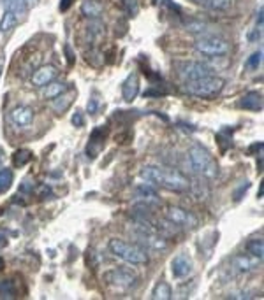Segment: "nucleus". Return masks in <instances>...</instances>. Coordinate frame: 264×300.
I'll list each match as a JSON object with an SVG mask.
<instances>
[{"label": "nucleus", "mask_w": 264, "mask_h": 300, "mask_svg": "<svg viewBox=\"0 0 264 300\" xmlns=\"http://www.w3.org/2000/svg\"><path fill=\"white\" fill-rule=\"evenodd\" d=\"M136 195H138V197L141 198V200H145V202H157V200H159L155 188H153L150 183L138 186V190H136Z\"/></svg>", "instance_id": "obj_20"}, {"label": "nucleus", "mask_w": 264, "mask_h": 300, "mask_svg": "<svg viewBox=\"0 0 264 300\" xmlns=\"http://www.w3.org/2000/svg\"><path fill=\"white\" fill-rule=\"evenodd\" d=\"M152 298H155V300H169V298H173V290H171V286L167 283H159L155 286V290H153V293H152Z\"/></svg>", "instance_id": "obj_22"}, {"label": "nucleus", "mask_w": 264, "mask_h": 300, "mask_svg": "<svg viewBox=\"0 0 264 300\" xmlns=\"http://www.w3.org/2000/svg\"><path fill=\"white\" fill-rule=\"evenodd\" d=\"M141 177L150 184L162 186L171 191H187L190 188V181L187 176L174 169H164V167L148 165L141 170Z\"/></svg>", "instance_id": "obj_1"}, {"label": "nucleus", "mask_w": 264, "mask_h": 300, "mask_svg": "<svg viewBox=\"0 0 264 300\" xmlns=\"http://www.w3.org/2000/svg\"><path fill=\"white\" fill-rule=\"evenodd\" d=\"M55 77H56V69L53 65L39 67L34 72V76H32V84L35 88H42L48 83H51V81H55Z\"/></svg>", "instance_id": "obj_12"}, {"label": "nucleus", "mask_w": 264, "mask_h": 300, "mask_svg": "<svg viewBox=\"0 0 264 300\" xmlns=\"http://www.w3.org/2000/svg\"><path fill=\"white\" fill-rule=\"evenodd\" d=\"M171 272L176 279H181V277H187L188 274L192 272V260L187 253H180L173 258L171 262Z\"/></svg>", "instance_id": "obj_10"}, {"label": "nucleus", "mask_w": 264, "mask_h": 300, "mask_svg": "<svg viewBox=\"0 0 264 300\" xmlns=\"http://www.w3.org/2000/svg\"><path fill=\"white\" fill-rule=\"evenodd\" d=\"M104 279L108 284L118 288V290H127L132 288L136 284V276L130 270H123V269H113L109 272L104 274Z\"/></svg>", "instance_id": "obj_9"}, {"label": "nucleus", "mask_w": 264, "mask_h": 300, "mask_svg": "<svg viewBox=\"0 0 264 300\" xmlns=\"http://www.w3.org/2000/svg\"><path fill=\"white\" fill-rule=\"evenodd\" d=\"M183 27L187 32H192V34H205L208 30V25L201 20H194V18H188V20L183 21Z\"/></svg>", "instance_id": "obj_21"}, {"label": "nucleus", "mask_w": 264, "mask_h": 300, "mask_svg": "<svg viewBox=\"0 0 264 300\" xmlns=\"http://www.w3.org/2000/svg\"><path fill=\"white\" fill-rule=\"evenodd\" d=\"M247 253H248V255L257 256V258L262 260V256H264V242H262V239H252V241H248Z\"/></svg>", "instance_id": "obj_24"}, {"label": "nucleus", "mask_w": 264, "mask_h": 300, "mask_svg": "<svg viewBox=\"0 0 264 300\" xmlns=\"http://www.w3.org/2000/svg\"><path fill=\"white\" fill-rule=\"evenodd\" d=\"M81 13L90 20H97L102 14V4L97 2V0H85L81 4Z\"/></svg>", "instance_id": "obj_17"}, {"label": "nucleus", "mask_w": 264, "mask_h": 300, "mask_svg": "<svg viewBox=\"0 0 264 300\" xmlns=\"http://www.w3.org/2000/svg\"><path fill=\"white\" fill-rule=\"evenodd\" d=\"M188 160H190L192 169L197 174H201L203 177H206V179H213V177L219 176V165H217L212 153L205 146H192L190 151H188Z\"/></svg>", "instance_id": "obj_3"}, {"label": "nucleus", "mask_w": 264, "mask_h": 300, "mask_svg": "<svg viewBox=\"0 0 264 300\" xmlns=\"http://www.w3.org/2000/svg\"><path fill=\"white\" fill-rule=\"evenodd\" d=\"M4 7H6V11H11L13 14H16L18 20L27 16L28 13V4L25 2V0H2Z\"/></svg>", "instance_id": "obj_16"}, {"label": "nucleus", "mask_w": 264, "mask_h": 300, "mask_svg": "<svg viewBox=\"0 0 264 300\" xmlns=\"http://www.w3.org/2000/svg\"><path fill=\"white\" fill-rule=\"evenodd\" d=\"M65 53H67V58H69V65H73V63H74V56H73V53H71V46L69 44L65 46Z\"/></svg>", "instance_id": "obj_37"}, {"label": "nucleus", "mask_w": 264, "mask_h": 300, "mask_svg": "<svg viewBox=\"0 0 264 300\" xmlns=\"http://www.w3.org/2000/svg\"><path fill=\"white\" fill-rule=\"evenodd\" d=\"M233 6V0H206L205 7L212 11H227Z\"/></svg>", "instance_id": "obj_26"}, {"label": "nucleus", "mask_w": 264, "mask_h": 300, "mask_svg": "<svg viewBox=\"0 0 264 300\" xmlns=\"http://www.w3.org/2000/svg\"><path fill=\"white\" fill-rule=\"evenodd\" d=\"M192 2H195V4H201V6H205V4H206V0H192Z\"/></svg>", "instance_id": "obj_40"}, {"label": "nucleus", "mask_w": 264, "mask_h": 300, "mask_svg": "<svg viewBox=\"0 0 264 300\" xmlns=\"http://www.w3.org/2000/svg\"><path fill=\"white\" fill-rule=\"evenodd\" d=\"M11 120L16 127L27 128L28 125L34 121V109L28 106H18L16 109L11 113Z\"/></svg>", "instance_id": "obj_13"}, {"label": "nucleus", "mask_w": 264, "mask_h": 300, "mask_svg": "<svg viewBox=\"0 0 264 300\" xmlns=\"http://www.w3.org/2000/svg\"><path fill=\"white\" fill-rule=\"evenodd\" d=\"M248 188H250V183H245V184H241V186L238 188L236 191H234V202H240L241 197H243V195H245V191H247Z\"/></svg>", "instance_id": "obj_32"}, {"label": "nucleus", "mask_w": 264, "mask_h": 300, "mask_svg": "<svg viewBox=\"0 0 264 300\" xmlns=\"http://www.w3.org/2000/svg\"><path fill=\"white\" fill-rule=\"evenodd\" d=\"M138 93H139V79L136 74H130L122 84V97L127 102H132V100L138 97Z\"/></svg>", "instance_id": "obj_14"}, {"label": "nucleus", "mask_w": 264, "mask_h": 300, "mask_svg": "<svg viewBox=\"0 0 264 300\" xmlns=\"http://www.w3.org/2000/svg\"><path fill=\"white\" fill-rule=\"evenodd\" d=\"M14 297H16V286H14L13 281H9V279L0 281V298L11 300Z\"/></svg>", "instance_id": "obj_25"}, {"label": "nucleus", "mask_w": 264, "mask_h": 300, "mask_svg": "<svg viewBox=\"0 0 264 300\" xmlns=\"http://www.w3.org/2000/svg\"><path fill=\"white\" fill-rule=\"evenodd\" d=\"M166 220H169L171 223H174L176 227H183V228H195L199 223L197 218H195L190 211L183 209V207H178V206L167 207Z\"/></svg>", "instance_id": "obj_8"}, {"label": "nucleus", "mask_w": 264, "mask_h": 300, "mask_svg": "<svg viewBox=\"0 0 264 300\" xmlns=\"http://www.w3.org/2000/svg\"><path fill=\"white\" fill-rule=\"evenodd\" d=\"M255 28H262V6L257 11V27Z\"/></svg>", "instance_id": "obj_36"}, {"label": "nucleus", "mask_w": 264, "mask_h": 300, "mask_svg": "<svg viewBox=\"0 0 264 300\" xmlns=\"http://www.w3.org/2000/svg\"><path fill=\"white\" fill-rule=\"evenodd\" d=\"M109 249L115 256H118L120 260L132 265H145L148 263V255H146V249L139 248L138 244H130L125 242L122 239H111L109 241Z\"/></svg>", "instance_id": "obj_4"}, {"label": "nucleus", "mask_w": 264, "mask_h": 300, "mask_svg": "<svg viewBox=\"0 0 264 300\" xmlns=\"http://www.w3.org/2000/svg\"><path fill=\"white\" fill-rule=\"evenodd\" d=\"M34 188H35V184H34V181H23V184H21V186H20V190L21 191H30V193H32V190H34Z\"/></svg>", "instance_id": "obj_34"}, {"label": "nucleus", "mask_w": 264, "mask_h": 300, "mask_svg": "<svg viewBox=\"0 0 264 300\" xmlns=\"http://www.w3.org/2000/svg\"><path fill=\"white\" fill-rule=\"evenodd\" d=\"M87 109H88V114H97V111H99V98L92 97L90 100H88Z\"/></svg>", "instance_id": "obj_31"}, {"label": "nucleus", "mask_w": 264, "mask_h": 300, "mask_svg": "<svg viewBox=\"0 0 264 300\" xmlns=\"http://www.w3.org/2000/svg\"><path fill=\"white\" fill-rule=\"evenodd\" d=\"M176 70H178V76L181 77L183 81H194V79H201V77L206 76H213V70L210 65L203 62H180L176 63Z\"/></svg>", "instance_id": "obj_6"}, {"label": "nucleus", "mask_w": 264, "mask_h": 300, "mask_svg": "<svg viewBox=\"0 0 264 300\" xmlns=\"http://www.w3.org/2000/svg\"><path fill=\"white\" fill-rule=\"evenodd\" d=\"M25 2H27L28 6H35V4H37V0H25Z\"/></svg>", "instance_id": "obj_39"}, {"label": "nucleus", "mask_w": 264, "mask_h": 300, "mask_svg": "<svg viewBox=\"0 0 264 300\" xmlns=\"http://www.w3.org/2000/svg\"><path fill=\"white\" fill-rule=\"evenodd\" d=\"M42 88H44V90H42V97L48 100L56 98L58 95H62L63 91H67V84L60 83V81H51V83H48Z\"/></svg>", "instance_id": "obj_18"}, {"label": "nucleus", "mask_w": 264, "mask_h": 300, "mask_svg": "<svg viewBox=\"0 0 264 300\" xmlns=\"http://www.w3.org/2000/svg\"><path fill=\"white\" fill-rule=\"evenodd\" d=\"M240 106L247 111H262V95L261 91H248L243 95Z\"/></svg>", "instance_id": "obj_15"}, {"label": "nucleus", "mask_w": 264, "mask_h": 300, "mask_svg": "<svg viewBox=\"0 0 264 300\" xmlns=\"http://www.w3.org/2000/svg\"><path fill=\"white\" fill-rule=\"evenodd\" d=\"M261 62H262V51L259 49V51L252 53V55L248 56V60H247V69L255 70L259 65H261Z\"/></svg>", "instance_id": "obj_28"}, {"label": "nucleus", "mask_w": 264, "mask_h": 300, "mask_svg": "<svg viewBox=\"0 0 264 300\" xmlns=\"http://www.w3.org/2000/svg\"><path fill=\"white\" fill-rule=\"evenodd\" d=\"M6 244H7V239L4 237L2 234H0V249H2V248H4V246H6Z\"/></svg>", "instance_id": "obj_38"}, {"label": "nucleus", "mask_w": 264, "mask_h": 300, "mask_svg": "<svg viewBox=\"0 0 264 300\" xmlns=\"http://www.w3.org/2000/svg\"><path fill=\"white\" fill-rule=\"evenodd\" d=\"M194 49L206 56H224L229 53L231 44L217 35H203L194 42Z\"/></svg>", "instance_id": "obj_5"}, {"label": "nucleus", "mask_w": 264, "mask_h": 300, "mask_svg": "<svg viewBox=\"0 0 264 300\" xmlns=\"http://www.w3.org/2000/svg\"><path fill=\"white\" fill-rule=\"evenodd\" d=\"M2 160H4V151L0 149V163H2Z\"/></svg>", "instance_id": "obj_41"}, {"label": "nucleus", "mask_w": 264, "mask_h": 300, "mask_svg": "<svg viewBox=\"0 0 264 300\" xmlns=\"http://www.w3.org/2000/svg\"><path fill=\"white\" fill-rule=\"evenodd\" d=\"M30 158H32L30 151H27V149H21V151H18L16 155H14V163H16V165H25V163H27Z\"/></svg>", "instance_id": "obj_29"}, {"label": "nucleus", "mask_w": 264, "mask_h": 300, "mask_svg": "<svg viewBox=\"0 0 264 300\" xmlns=\"http://www.w3.org/2000/svg\"><path fill=\"white\" fill-rule=\"evenodd\" d=\"M18 16L16 14H13L11 11H6L2 16V20H0V32H9L13 30L14 27L18 25Z\"/></svg>", "instance_id": "obj_23"}, {"label": "nucleus", "mask_w": 264, "mask_h": 300, "mask_svg": "<svg viewBox=\"0 0 264 300\" xmlns=\"http://www.w3.org/2000/svg\"><path fill=\"white\" fill-rule=\"evenodd\" d=\"M71 121H73V125L76 128H81L85 125V118H83V113H80V111H74L73 118H71Z\"/></svg>", "instance_id": "obj_30"}, {"label": "nucleus", "mask_w": 264, "mask_h": 300, "mask_svg": "<svg viewBox=\"0 0 264 300\" xmlns=\"http://www.w3.org/2000/svg\"><path fill=\"white\" fill-rule=\"evenodd\" d=\"M71 4H73V0H60V11L65 13V11L71 7Z\"/></svg>", "instance_id": "obj_35"}, {"label": "nucleus", "mask_w": 264, "mask_h": 300, "mask_svg": "<svg viewBox=\"0 0 264 300\" xmlns=\"http://www.w3.org/2000/svg\"><path fill=\"white\" fill-rule=\"evenodd\" d=\"M134 237L138 246L143 249H153V251H164V249H167V241L164 237H160L155 230L138 228Z\"/></svg>", "instance_id": "obj_7"}, {"label": "nucleus", "mask_w": 264, "mask_h": 300, "mask_svg": "<svg viewBox=\"0 0 264 300\" xmlns=\"http://www.w3.org/2000/svg\"><path fill=\"white\" fill-rule=\"evenodd\" d=\"M0 74H2V67H0Z\"/></svg>", "instance_id": "obj_42"}, {"label": "nucleus", "mask_w": 264, "mask_h": 300, "mask_svg": "<svg viewBox=\"0 0 264 300\" xmlns=\"http://www.w3.org/2000/svg\"><path fill=\"white\" fill-rule=\"evenodd\" d=\"M11 184H13V172L9 169L0 170V193L9 190Z\"/></svg>", "instance_id": "obj_27"}, {"label": "nucleus", "mask_w": 264, "mask_h": 300, "mask_svg": "<svg viewBox=\"0 0 264 300\" xmlns=\"http://www.w3.org/2000/svg\"><path fill=\"white\" fill-rule=\"evenodd\" d=\"M262 260L257 258V256H252V255H236L233 260H231V265L238 270V272H252V270L259 269Z\"/></svg>", "instance_id": "obj_11"}, {"label": "nucleus", "mask_w": 264, "mask_h": 300, "mask_svg": "<svg viewBox=\"0 0 264 300\" xmlns=\"http://www.w3.org/2000/svg\"><path fill=\"white\" fill-rule=\"evenodd\" d=\"M226 86V81L222 77L217 76H206L201 79H194V81H185L183 84V91L192 97L197 98H215L220 91Z\"/></svg>", "instance_id": "obj_2"}, {"label": "nucleus", "mask_w": 264, "mask_h": 300, "mask_svg": "<svg viewBox=\"0 0 264 300\" xmlns=\"http://www.w3.org/2000/svg\"><path fill=\"white\" fill-rule=\"evenodd\" d=\"M73 98H74V91H69V93H65L63 91L62 95H58L56 98H53V109L56 111L58 114H62V113H65L67 109H69V106H71V102H73Z\"/></svg>", "instance_id": "obj_19"}, {"label": "nucleus", "mask_w": 264, "mask_h": 300, "mask_svg": "<svg viewBox=\"0 0 264 300\" xmlns=\"http://www.w3.org/2000/svg\"><path fill=\"white\" fill-rule=\"evenodd\" d=\"M125 2V7H127V11L134 16L136 13H138V4H136V0H123Z\"/></svg>", "instance_id": "obj_33"}]
</instances>
